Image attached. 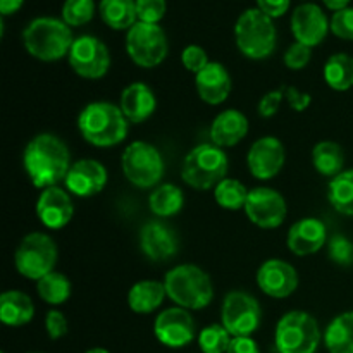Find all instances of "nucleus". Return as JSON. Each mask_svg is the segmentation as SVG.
Wrapping results in <instances>:
<instances>
[{
  "mask_svg": "<svg viewBox=\"0 0 353 353\" xmlns=\"http://www.w3.org/2000/svg\"><path fill=\"white\" fill-rule=\"evenodd\" d=\"M23 165L34 188H50L64 181L71 169L68 145L52 133H40L28 141Z\"/></svg>",
  "mask_w": 353,
  "mask_h": 353,
  "instance_id": "nucleus-1",
  "label": "nucleus"
},
{
  "mask_svg": "<svg viewBox=\"0 0 353 353\" xmlns=\"http://www.w3.org/2000/svg\"><path fill=\"white\" fill-rule=\"evenodd\" d=\"M128 130L130 121L116 103L92 102L78 116L79 134L93 147H116L126 140Z\"/></svg>",
  "mask_w": 353,
  "mask_h": 353,
  "instance_id": "nucleus-2",
  "label": "nucleus"
},
{
  "mask_svg": "<svg viewBox=\"0 0 353 353\" xmlns=\"http://www.w3.org/2000/svg\"><path fill=\"white\" fill-rule=\"evenodd\" d=\"M74 38L71 26L57 17H37L23 31V45L31 57L54 62L69 55Z\"/></svg>",
  "mask_w": 353,
  "mask_h": 353,
  "instance_id": "nucleus-3",
  "label": "nucleus"
},
{
  "mask_svg": "<svg viewBox=\"0 0 353 353\" xmlns=\"http://www.w3.org/2000/svg\"><path fill=\"white\" fill-rule=\"evenodd\" d=\"M164 286L176 307L186 310H202L214 300L212 279L199 265H176L165 274Z\"/></svg>",
  "mask_w": 353,
  "mask_h": 353,
  "instance_id": "nucleus-4",
  "label": "nucleus"
},
{
  "mask_svg": "<svg viewBox=\"0 0 353 353\" xmlns=\"http://www.w3.org/2000/svg\"><path fill=\"white\" fill-rule=\"evenodd\" d=\"M230 161L226 152L214 143H200L193 147L183 159L181 178L192 188H216L228 174Z\"/></svg>",
  "mask_w": 353,
  "mask_h": 353,
  "instance_id": "nucleus-5",
  "label": "nucleus"
},
{
  "mask_svg": "<svg viewBox=\"0 0 353 353\" xmlns=\"http://www.w3.org/2000/svg\"><path fill=\"white\" fill-rule=\"evenodd\" d=\"M236 47L245 57L252 61H262L271 57L276 50L278 31L272 17L265 16L259 9H247L234 24Z\"/></svg>",
  "mask_w": 353,
  "mask_h": 353,
  "instance_id": "nucleus-6",
  "label": "nucleus"
},
{
  "mask_svg": "<svg viewBox=\"0 0 353 353\" xmlns=\"http://www.w3.org/2000/svg\"><path fill=\"white\" fill-rule=\"evenodd\" d=\"M57 243L48 234L34 231L26 234L17 245L14 254V265L23 278L40 281L47 274L54 272L57 264Z\"/></svg>",
  "mask_w": 353,
  "mask_h": 353,
  "instance_id": "nucleus-7",
  "label": "nucleus"
},
{
  "mask_svg": "<svg viewBox=\"0 0 353 353\" xmlns=\"http://www.w3.org/2000/svg\"><path fill=\"white\" fill-rule=\"evenodd\" d=\"M278 353H316L321 343V330L316 317L303 310H292L276 326Z\"/></svg>",
  "mask_w": 353,
  "mask_h": 353,
  "instance_id": "nucleus-8",
  "label": "nucleus"
},
{
  "mask_svg": "<svg viewBox=\"0 0 353 353\" xmlns=\"http://www.w3.org/2000/svg\"><path fill=\"white\" fill-rule=\"evenodd\" d=\"M121 169L133 186L155 188L164 178L165 164L157 147L147 141H133L121 155Z\"/></svg>",
  "mask_w": 353,
  "mask_h": 353,
  "instance_id": "nucleus-9",
  "label": "nucleus"
},
{
  "mask_svg": "<svg viewBox=\"0 0 353 353\" xmlns=\"http://www.w3.org/2000/svg\"><path fill=\"white\" fill-rule=\"evenodd\" d=\"M126 52L131 61L140 68H157L169 54L168 34L159 24L138 21L126 33Z\"/></svg>",
  "mask_w": 353,
  "mask_h": 353,
  "instance_id": "nucleus-10",
  "label": "nucleus"
},
{
  "mask_svg": "<svg viewBox=\"0 0 353 353\" xmlns=\"http://www.w3.org/2000/svg\"><path fill=\"white\" fill-rule=\"evenodd\" d=\"M262 321V309L257 299L250 293L234 290L223 300L221 324L230 331L231 336H252Z\"/></svg>",
  "mask_w": 353,
  "mask_h": 353,
  "instance_id": "nucleus-11",
  "label": "nucleus"
},
{
  "mask_svg": "<svg viewBox=\"0 0 353 353\" xmlns=\"http://www.w3.org/2000/svg\"><path fill=\"white\" fill-rule=\"evenodd\" d=\"M69 65L72 71L85 79H100L109 72L110 52L102 40L92 34L74 38L69 50Z\"/></svg>",
  "mask_w": 353,
  "mask_h": 353,
  "instance_id": "nucleus-12",
  "label": "nucleus"
},
{
  "mask_svg": "<svg viewBox=\"0 0 353 353\" xmlns=\"http://www.w3.org/2000/svg\"><path fill=\"white\" fill-rule=\"evenodd\" d=\"M245 214L255 226L262 230H276L281 226L288 214L285 196L276 190L261 186L248 193V200L245 203Z\"/></svg>",
  "mask_w": 353,
  "mask_h": 353,
  "instance_id": "nucleus-13",
  "label": "nucleus"
},
{
  "mask_svg": "<svg viewBox=\"0 0 353 353\" xmlns=\"http://www.w3.org/2000/svg\"><path fill=\"white\" fill-rule=\"evenodd\" d=\"M195 321L192 314L181 307L165 309L155 317L154 334L164 347L183 348L195 340Z\"/></svg>",
  "mask_w": 353,
  "mask_h": 353,
  "instance_id": "nucleus-14",
  "label": "nucleus"
},
{
  "mask_svg": "<svg viewBox=\"0 0 353 353\" xmlns=\"http://www.w3.org/2000/svg\"><path fill=\"white\" fill-rule=\"evenodd\" d=\"M286 161L285 145L276 137H262L254 141L247 155L250 174L261 181H269L281 172Z\"/></svg>",
  "mask_w": 353,
  "mask_h": 353,
  "instance_id": "nucleus-15",
  "label": "nucleus"
},
{
  "mask_svg": "<svg viewBox=\"0 0 353 353\" xmlns=\"http://www.w3.org/2000/svg\"><path fill=\"white\" fill-rule=\"evenodd\" d=\"M257 286L271 299H288L299 288V272L281 259H269L259 268Z\"/></svg>",
  "mask_w": 353,
  "mask_h": 353,
  "instance_id": "nucleus-16",
  "label": "nucleus"
},
{
  "mask_svg": "<svg viewBox=\"0 0 353 353\" xmlns=\"http://www.w3.org/2000/svg\"><path fill=\"white\" fill-rule=\"evenodd\" d=\"M331 30V23L317 3L307 2L296 7L292 14V31L299 43L316 47Z\"/></svg>",
  "mask_w": 353,
  "mask_h": 353,
  "instance_id": "nucleus-17",
  "label": "nucleus"
},
{
  "mask_svg": "<svg viewBox=\"0 0 353 353\" xmlns=\"http://www.w3.org/2000/svg\"><path fill=\"white\" fill-rule=\"evenodd\" d=\"M107 181H109V176L102 162L95 159H81L71 165L64 185L72 195L90 199V196L99 195L107 186Z\"/></svg>",
  "mask_w": 353,
  "mask_h": 353,
  "instance_id": "nucleus-18",
  "label": "nucleus"
},
{
  "mask_svg": "<svg viewBox=\"0 0 353 353\" xmlns=\"http://www.w3.org/2000/svg\"><path fill=\"white\" fill-rule=\"evenodd\" d=\"M140 248L150 261L164 262L178 254L179 238L169 224L159 219L148 221L140 231Z\"/></svg>",
  "mask_w": 353,
  "mask_h": 353,
  "instance_id": "nucleus-19",
  "label": "nucleus"
},
{
  "mask_svg": "<svg viewBox=\"0 0 353 353\" xmlns=\"http://www.w3.org/2000/svg\"><path fill=\"white\" fill-rule=\"evenodd\" d=\"M74 216L71 195L59 186L41 190L37 200V217L47 230H62Z\"/></svg>",
  "mask_w": 353,
  "mask_h": 353,
  "instance_id": "nucleus-20",
  "label": "nucleus"
},
{
  "mask_svg": "<svg viewBox=\"0 0 353 353\" xmlns=\"http://www.w3.org/2000/svg\"><path fill=\"white\" fill-rule=\"evenodd\" d=\"M327 228L323 221L316 217H305L300 219L290 228L286 245L290 252H293L299 257L317 254L324 245H327Z\"/></svg>",
  "mask_w": 353,
  "mask_h": 353,
  "instance_id": "nucleus-21",
  "label": "nucleus"
},
{
  "mask_svg": "<svg viewBox=\"0 0 353 353\" xmlns=\"http://www.w3.org/2000/svg\"><path fill=\"white\" fill-rule=\"evenodd\" d=\"M195 88L203 102L209 105H221L230 97L233 81L221 62H209V65L195 76Z\"/></svg>",
  "mask_w": 353,
  "mask_h": 353,
  "instance_id": "nucleus-22",
  "label": "nucleus"
},
{
  "mask_svg": "<svg viewBox=\"0 0 353 353\" xmlns=\"http://www.w3.org/2000/svg\"><path fill=\"white\" fill-rule=\"evenodd\" d=\"M119 107L131 124H141L155 112L157 99H155V93L150 86L137 81L123 90Z\"/></svg>",
  "mask_w": 353,
  "mask_h": 353,
  "instance_id": "nucleus-23",
  "label": "nucleus"
},
{
  "mask_svg": "<svg viewBox=\"0 0 353 353\" xmlns=\"http://www.w3.org/2000/svg\"><path fill=\"white\" fill-rule=\"evenodd\" d=\"M250 124L247 116L238 109H228L217 114L210 124V140L221 148L234 147L248 134Z\"/></svg>",
  "mask_w": 353,
  "mask_h": 353,
  "instance_id": "nucleus-24",
  "label": "nucleus"
},
{
  "mask_svg": "<svg viewBox=\"0 0 353 353\" xmlns=\"http://www.w3.org/2000/svg\"><path fill=\"white\" fill-rule=\"evenodd\" d=\"M34 316L33 300L23 292L9 290L0 295V321L6 326L19 327L31 323Z\"/></svg>",
  "mask_w": 353,
  "mask_h": 353,
  "instance_id": "nucleus-25",
  "label": "nucleus"
},
{
  "mask_svg": "<svg viewBox=\"0 0 353 353\" xmlns=\"http://www.w3.org/2000/svg\"><path fill=\"white\" fill-rule=\"evenodd\" d=\"M165 293L164 283L143 279L134 283L128 292V305L134 314H152L162 305Z\"/></svg>",
  "mask_w": 353,
  "mask_h": 353,
  "instance_id": "nucleus-26",
  "label": "nucleus"
},
{
  "mask_svg": "<svg viewBox=\"0 0 353 353\" xmlns=\"http://www.w3.org/2000/svg\"><path fill=\"white\" fill-rule=\"evenodd\" d=\"M324 345L330 353H353V310L340 314L327 324Z\"/></svg>",
  "mask_w": 353,
  "mask_h": 353,
  "instance_id": "nucleus-27",
  "label": "nucleus"
},
{
  "mask_svg": "<svg viewBox=\"0 0 353 353\" xmlns=\"http://www.w3.org/2000/svg\"><path fill=\"white\" fill-rule=\"evenodd\" d=\"M99 12L112 30H130L138 23L137 0H100Z\"/></svg>",
  "mask_w": 353,
  "mask_h": 353,
  "instance_id": "nucleus-28",
  "label": "nucleus"
},
{
  "mask_svg": "<svg viewBox=\"0 0 353 353\" xmlns=\"http://www.w3.org/2000/svg\"><path fill=\"white\" fill-rule=\"evenodd\" d=\"M185 205V195L179 186L172 183H164V185L155 186L154 192L148 196V209L157 217H172L179 214V210Z\"/></svg>",
  "mask_w": 353,
  "mask_h": 353,
  "instance_id": "nucleus-29",
  "label": "nucleus"
},
{
  "mask_svg": "<svg viewBox=\"0 0 353 353\" xmlns=\"http://www.w3.org/2000/svg\"><path fill=\"white\" fill-rule=\"evenodd\" d=\"M312 164L319 174L333 179L345 171V150L336 141H319L312 148Z\"/></svg>",
  "mask_w": 353,
  "mask_h": 353,
  "instance_id": "nucleus-30",
  "label": "nucleus"
},
{
  "mask_svg": "<svg viewBox=\"0 0 353 353\" xmlns=\"http://www.w3.org/2000/svg\"><path fill=\"white\" fill-rule=\"evenodd\" d=\"M324 81L334 92H347L353 86V57L343 52L331 55L324 64Z\"/></svg>",
  "mask_w": 353,
  "mask_h": 353,
  "instance_id": "nucleus-31",
  "label": "nucleus"
},
{
  "mask_svg": "<svg viewBox=\"0 0 353 353\" xmlns=\"http://www.w3.org/2000/svg\"><path fill=\"white\" fill-rule=\"evenodd\" d=\"M327 200L341 216L353 217V169H345L327 185Z\"/></svg>",
  "mask_w": 353,
  "mask_h": 353,
  "instance_id": "nucleus-32",
  "label": "nucleus"
},
{
  "mask_svg": "<svg viewBox=\"0 0 353 353\" xmlns=\"http://www.w3.org/2000/svg\"><path fill=\"white\" fill-rule=\"evenodd\" d=\"M71 281L61 272L54 271L37 281V293L48 305H62L71 296Z\"/></svg>",
  "mask_w": 353,
  "mask_h": 353,
  "instance_id": "nucleus-33",
  "label": "nucleus"
},
{
  "mask_svg": "<svg viewBox=\"0 0 353 353\" xmlns=\"http://www.w3.org/2000/svg\"><path fill=\"white\" fill-rule=\"evenodd\" d=\"M248 190L241 181L234 178H224L219 185L214 188V199L221 209L240 210L245 209L248 200Z\"/></svg>",
  "mask_w": 353,
  "mask_h": 353,
  "instance_id": "nucleus-34",
  "label": "nucleus"
},
{
  "mask_svg": "<svg viewBox=\"0 0 353 353\" xmlns=\"http://www.w3.org/2000/svg\"><path fill=\"white\" fill-rule=\"evenodd\" d=\"M233 336L223 324H210L199 334V347L203 353H226Z\"/></svg>",
  "mask_w": 353,
  "mask_h": 353,
  "instance_id": "nucleus-35",
  "label": "nucleus"
},
{
  "mask_svg": "<svg viewBox=\"0 0 353 353\" xmlns=\"http://www.w3.org/2000/svg\"><path fill=\"white\" fill-rule=\"evenodd\" d=\"M95 16L93 0H64L62 6V21L68 26H83Z\"/></svg>",
  "mask_w": 353,
  "mask_h": 353,
  "instance_id": "nucleus-36",
  "label": "nucleus"
},
{
  "mask_svg": "<svg viewBox=\"0 0 353 353\" xmlns=\"http://www.w3.org/2000/svg\"><path fill=\"white\" fill-rule=\"evenodd\" d=\"M327 255L334 264L348 268L353 264V243L343 234H333L327 240Z\"/></svg>",
  "mask_w": 353,
  "mask_h": 353,
  "instance_id": "nucleus-37",
  "label": "nucleus"
},
{
  "mask_svg": "<svg viewBox=\"0 0 353 353\" xmlns=\"http://www.w3.org/2000/svg\"><path fill=\"white\" fill-rule=\"evenodd\" d=\"M168 2L165 0H137L138 21L148 24H159V21L165 16Z\"/></svg>",
  "mask_w": 353,
  "mask_h": 353,
  "instance_id": "nucleus-38",
  "label": "nucleus"
},
{
  "mask_svg": "<svg viewBox=\"0 0 353 353\" xmlns=\"http://www.w3.org/2000/svg\"><path fill=\"white\" fill-rule=\"evenodd\" d=\"M310 57H312V48L295 41V43L290 45V47L286 48L283 61H285V65L288 69H292V71H300V69L309 65Z\"/></svg>",
  "mask_w": 353,
  "mask_h": 353,
  "instance_id": "nucleus-39",
  "label": "nucleus"
},
{
  "mask_svg": "<svg viewBox=\"0 0 353 353\" xmlns=\"http://www.w3.org/2000/svg\"><path fill=\"white\" fill-rule=\"evenodd\" d=\"M181 62L186 68V71L193 72V74H199L202 69H205L209 65V55L203 50L200 45H188V47L183 50L181 54Z\"/></svg>",
  "mask_w": 353,
  "mask_h": 353,
  "instance_id": "nucleus-40",
  "label": "nucleus"
},
{
  "mask_svg": "<svg viewBox=\"0 0 353 353\" xmlns=\"http://www.w3.org/2000/svg\"><path fill=\"white\" fill-rule=\"evenodd\" d=\"M331 31L341 40H353V7H347L331 17Z\"/></svg>",
  "mask_w": 353,
  "mask_h": 353,
  "instance_id": "nucleus-41",
  "label": "nucleus"
},
{
  "mask_svg": "<svg viewBox=\"0 0 353 353\" xmlns=\"http://www.w3.org/2000/svg\"><path fill=\"white\" fill-rule=\"evenodd\" d=\"M285 100V88L271 90V92L265 93L261 100H259L257 112L259 116L264 117V119H269V117L276 116L281 107V102Z\"/></svg>",
  "mask_w": 353,
  "mask_h": 353,
  "instance_id": "nucleus-42",
  "label": "nucleus"
},
{
  "mask_svg": "<svg viewBox=\"0 0 353 353\" xmlns=\"http://www.w3.org/2000/svg\"><path fill=\"white\" fill-rule=\"evenodd\" d=\"M45 327H47V333L50 340H61L68 334L69 324L65 319L64 314L61 310H50L45 317Z\"/></svg>",
  "mask_w": 353,
  "mask_h": 353,
  "instance_id": "nucleus-43",
  "label": "nucleus"
},
{
  "mask_svg": "<svg viewBox=\"0 0 353 353\" xmlns=\"http://www.w3.org/2000/svg\"><path fill=\"white\" fill-rule=\"evenodd\" d=\"M285 88V99L295 112H303L312 103V97L307 92H300L295 86H283Z\"/></svg>",
  "mask_w": 353,
  "mask_h": 353,
  "instance_id": "nucleus-44",
  "label": "nucleus"
},
{
  "mask_svg": "<svg viewBox=\"0 0 353 353\" xmlns=\"http://www.w3.org/2000/svg\"><path fill=\"white\" fill-rule=\"evenodd\" d=\"M257 9L274 19L290 9V0H257Z\"/></svg>",
  "mask_w": 353,
  "mask_h": 353,
  "instance_id": "nucleus-45",
  "label": "nucleus"
},
{
  "mask_svg": "<svg viewBox=\"0 0 353 353\" xmlns=\"http://www.w3.org/2000/svg\"><path fill=\"white\" fill-rule=\"evenodd\" d=\"M226 353H261V350L252 336H234Z\"/></svg>",
  "mask_w": 353,
  "mask_h": 353,
  "instance_id": "nucleus-46",
  "label": "nucleus"
},
{
  "mask_svg": "<svg viewBox=\"0 0 353 353\" xmlns=\"http://www.w3.org/2000/svg\"><path fill=\"white\" fill-rule=\"evenodd\" d=\"M24 0H0V12L2 16H9V14L17 12L23 6Z\"/></svg>",
  "mask_w": 353,
  "mask_h": 353,
  "instance_id": "nucleus-47",
  "label": "nucleus"
},
{
  "mask_svg": "<svg viewBox=\"0 0 353 353\" xmlns=\"http://www.w3.org/2000/svg\"><path fill=\"white\" fill-rule=\"evenodd\" d=\"M323 2L326 3L327 9L338 12V10H341V9H347L348 3H350V0H323Z\"/></svg>",
  "mask_w": 353,
  "mask_h": 353,
  "instance_id": "nucleus-48",
  "label": "nucleus"
},
{
  "mask_svg": "<svg viewBox=\"0 0 353 353\" xmlns=\"http://www.w3.org/2000/svg\"><path fill=\"white\" fill-rule=\"evenodd\" d=\"M86 353H110V352H107L105 348H92V350H88Z\"/></svg>",
  "mask_w": 353,
  "mask_h": 353,
  "instance_id": "nucleus-49",
  "label": "nucleus"
}]
</instances>
